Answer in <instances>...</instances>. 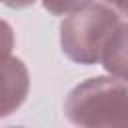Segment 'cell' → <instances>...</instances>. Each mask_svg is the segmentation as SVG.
I'll list each match as a JSON object with an SVG mask.
<instances>
[{"label": "cell", "instance_id": "3", "mask_svg": "<svg viewBox=\"0 0 128 128\" xmlns=\"http://www.w3.org/2000/svg\"><path fill=\"white\" fill-rule=\"evenodd\" d=\"M100 64L110 76H116L118 80L128 84V22H118V26L112 30Z\"/></svg>", "mask_w": 128, "mask_h": 128}, {"label": "cell", "instance_id": "6", "mask_svg": "<svg viewBox=\"0 0 128 128\" xmlns=\"http://www.w3.org/2000/svg\"><path fill=\"white\" fill-rule=\"evenodd\" d=\"M2 2H4V6H8V8L22 10V8H28V6H32L36 0H2Z\"/></svg>", "mask_w": 128, "mask_h": 128}, {"label": "cell", "instance_id": "4", "mask_svg": "<svg viewBox=\"0 0 128 128\" xmlns=\"http://www.w3.org/2000/svg\"><path fill=\"white\" fill-rule=\"evenodd\" d=\"M4 112L2 116H8L12 110H16L28 94V70L18 58H6L4 64Z\"/></svg>", "mask_w": 128, "mask_h": 128}, {"label": "cell", "instance_id": "7", "mask_svg": "<svg viewBox=\"0 0 128 128\" xmlns=\"http://www.w3.org/2000/svg\"><path fill=\"white\" fill-rule=\"evenodd\" d=\"M104 4L112 6L114 10H118L120 14L128 16V0H104Z\"/></svg>", "mask_w": 128, "mask_h": 128}, {"label": "cell", "instance_id": "1", "mask_svg": "<svg viewBox=\"0 0 128 128\" xmlns=\"http://www.w3.org/2000/svg\"><path fill=\"white\" fill-rule=\"evenodd\" d=\"M76 126H128V86L116 76H94L74 86L64 102Z\"/></svg>", "mask_w": 128, "mask_h": 128}, {"label": "cell", "instance_id": "2", "mask_svg": "<svg viewBox=\"0 0 128 128\" xmlns=\"http://www.w3.org/2000/svg\"><path fill=\"white\" fill-rule=\"evenodd\" d=\"M118 14L120 12L112 6L94 2L74 14H68L60 24L62 54L76 64H98L112 30L120 22Z\"/></svg>", "mask_w": 128, "mask_h": 128}, {"label": "cell", "instance_id": "5", "mask_svg": "<svg viewBox=\"0 0 128 128\" xmlns=\"http://www.w3.org/2000/svg\"><path fill=\"white\" fill-rule=\"evenodd\" d=\"M92 4V0H42V6L54 16H68Z\"/></svg>", "mask_w": 128, "mask_h": 128}]
</instances>
